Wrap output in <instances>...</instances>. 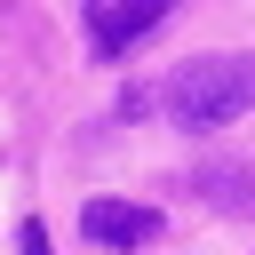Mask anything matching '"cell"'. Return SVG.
<instances>
[{
	"mask_svg": "<svg viewBox=\"0 0 255 255\" xmlns=\"http://www.w3.org/2000/svg\"><path fill=\"white\" fill-rule=\"evenodd\" d=\"M159 104H167L175 128H223V120L255 112V56H239V48L231 56H191L159 88Z\"/></svg>",
	"mask_w": 255,
	"mask_h": 255,
	"instance_id": "6da1fadb",
	"label": "cell"
},
{
	"mask_svg": "<svg viewBox=\"0 0 255 255\" xmlns=\"http://www.w3.org/2000/svg\"><path fill=\"white\" fill-rule=\"evenodd\" d=\"M80 231H88L96 247H143V239L159 231V215H151V207H120V199H88V207H80Z\"/></svg>",
	"mask_w": 255,
	"mask_h": 255,
	"instance_id": "3957f363",
	"label": "cell"
},
{
	"mask_svg": "<svg viewBox=\"0 0 255 255\" xmlns=\"http://www.w3.org/2000/svg\"><path fill=\"white\" fill-rule=\"evenodd\" d=\"M167 8H175V0H88V40H96V56H128L151 24H167Z\"/></svg>",
	"mask_w": 255,
	"mask_h": 255,
	"instance_id": "7a4b0ae2",
	"label": "cell"
},
{
	"mask_svg": "<svg viewBox=\"0 0 255 255\" xmlns=\"http://www.w3.org/2000/svg\"><path fill=\"white\" fill-rule=\"evenodd\" d=\"M191 183H199L223 215H255V167H199Z\"/></svg>",
	"mask_w": 255,
	"mask_h": 255,
	"instance_id": "277c9868",
	"label": "cell"
},
{
	"mask_svg": "<svg viewBox=\"0 0 255 255\" xmlns=\"http://www.w3.org/2000/svg\"><path fill=\"white\" fill-rule=\"evenodd\" d=\"M16 247H24V255H48V223H24V231H16Z\"/></svg>",
	"mask_w": 255,
	"mask_h": 255,
	"instance_id": "5b68a950",
	"label": "cell"
}]
</instances>
